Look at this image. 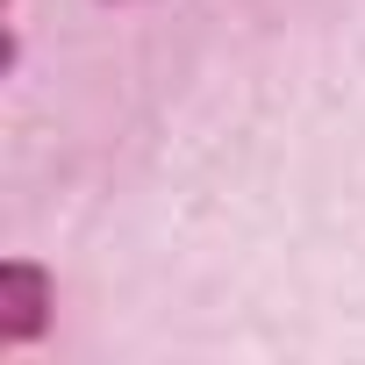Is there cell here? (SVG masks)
Wrapping results in <instances>:
<instances>
[{
  "instance_id": "6da1fadb",
  "label": "cell",
  "mask_w": 365,
  "mask_h": 365,
  "mask_svg": "<svg viewBox=\"0 0 365 365\" xmlns=\"http://www.w3.org/2000/svg\"><path fill=\"white\" fill-rule=\"evenodd\" d=\"M43 301H51V279L29 258H15L0 272V344H29L43 329Z\"/></svg>"
}]
</instances>
